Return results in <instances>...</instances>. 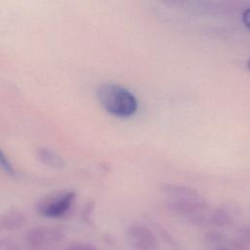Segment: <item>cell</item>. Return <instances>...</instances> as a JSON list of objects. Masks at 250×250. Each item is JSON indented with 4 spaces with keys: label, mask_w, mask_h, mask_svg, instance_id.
<instances>
[{
    "label": "cell",
    "mask_w": 250,
    "mask_h": 250,
    "mask_svg": "<svg viewBox=\"0 0 250 250\" xmlns=\"http://www.w3.org/2000/svg\"><path fill=\"white\" fill-rule=\"evenodd\" d=\"M75 198L73 190H63L43 198L37 205L38 212L47 218H60L71 207Z\"/></svg>",
    "instance_id": "obj_3"
},
{
    "label": "cell",
    "mask_w": 250,
    "mask_h": 250,
    "mask_svg": "<svg viewBox=\"0 0 250 250\" xmlns=\"http://www.w3.org/2000/svg\"><path fill=\"white\" fill-rule=\"evenodd\" d=\"M247 67H248V69H249V71H250V59H249L248 62H247Z\"/></svg>",
    "instance_id": "obj_12"
},
{
    "label": "cell",
    "mask_w": 250,
    "mask_h": 250,
    "mask_svg": "<svg viewBox=\"0 0 250 250\" xmlns=\"http://www.w3.org/2000/svg\"><path fill=\"white\" fill-rule=\"evenodd\" d=\"M62 233L59 229L54 228H36L26 233L25 239L29 246L37 248L48 245L52 242L62 239Z\"/></svg>",
    "instance_id": "obj_5"
},
{
    "label": "cell",
    "mask_w": 250,
    "mask_h": 250,
    "mask_svg": "<svg viewBox=\"0 0 250 250\" xmlns=\"http://www.w3.org/2000/svg\"><path fill=\"white\" fill-rule=\"evenodd\" d=\"M38 159L44 164L54 169H61L64 167L63 159L55 151L48 147H40L37 152Z\"/></svg>",
    "instance_id": "obj_7"
},
{
    "label": "cell",
    "mask_w": 250,
    "mask_h": 250,
    "mask_svg": "<svg viewBox=\"0 0 250 250\" xmlns=\"http://www.w3.org/2000/svg\"><path fill=\"white\" fill-rule=\"evenodd\" d=\"M26 222V218L21 212L10 211L0 217V228L15 230L21 229Z\"/></svg>",
    "instance_id": "obj_6"
},
{
    "label": "cell",
    "mask_w": 250,
    "mask_h": 250,
    "mask_svg": "<svg viewBox=\"0 0 250 250\" xmlns=\"http://www.w3.org/2000/svg\"><path fill=\"white\" fill-rule=\"evenodd\" d=\"M244 236L248 241H250V228L244 231Z\"/></svg>",
    "instance_id": "obj_11"
},
{
    "label": "cell",
    "mask_w": 250,
    "mask_h": 250,
    "mask_svg": "<svg viewBox=\"0 0 250 250\" xmlns=\"http://www.w3.org/2000/svg\"><path fill=\"white\" fill-rule=\"evenodd\" d=\"M241 20H242L243 23L245 24V26L250 29V7L247 8V9H245V10L243 11Z\"/></svg>",
    "instance_id": "obj_10"
},
{
    "label": "cell",
    "mask_w": 250,
    "mask_h": 250,
    "mask_svg": "<svg viewBox=\"0 0 250 250\" xmlns=\"http://www.w3.org/2000/svg\"><path fill=\"white\" fill-rule=\"evenodd\" d=\"M129 242L136 250H159V242L154 233L146 226L135 224L128 228Z\"/></svg>",
    "instance_id": "obj_4"
},
{
    "label": "cell",
    "mask_w": 250,
    "mask_h": 250,
    "mask_svg": "<svg viewBox=\"0 0 250 250\" xmlns=\"http://www.w3.org/2000/svg\"><path fill=\"white\" fill-rule=\"evenodd\" d=\"M97 98L112 115L129 117L138 109V100L129 90L115 83H104L97 89Z\"/></svg>",
    "instance_id": "obj_1"
},
{
    "label": "cell",
    "mask_w": 250,
    "mask_h": 250,
    "mask_svg": "<svg viewBox=\"0 0 250 250\" xmlns=\"http://www.w3.org/2000/svg\"><path fill=\"white\" fill-rule=\"evenodd\" d=\"M0 167L8 174L10 175H14L15 174V169L12 165V163L9 161V159L7 158V156L5 155V153H3V151L0 149Z\"/></svg>",
    "instance_id": "obj_8"
},
{
    "label": "cell",
    "mask_w": 250,
    "mask_h": 250,
    "mask_svg": "<svg viewBox=\"0 0 250 250\" xmlns=\"http://www.w3.org/2000/svg\"><path fill=\"white\" fill-rule=\"evenodd\" d=\"M224 250H226V249H224Z\"/></svg>",
    "instance_id": "obj_13"
},
{
    "label": "cell",
    "mask_w": 250,
    "mask_h": 250,
    "mask_svg": "<svg viewBox=\"0 0 250 250\" xmlns=\"http://www.w3.org/2000/svg\"><path fill=\"white\" fill-rule=\"evenodd\" d=\"M168 195L170 196L168 206L175 213L194 223H201L205 219V205L196 199L194 194H189L188 190L184 192L180 188H172Z\"/></svg>",
    "instance_id": "obj_2"
},
{
    "label": "cell",
    "mask_w": 250,
    "mask_h": 250,
    "mask_svg": "<svg viewBox=\"0 0 250 250\" xmlns=\"http://www.w3.org/2000/svg\"><path fill=\"white\" fill-rule=\"evenodd\" d=\"M66 250H98V249L92 244L77 242V243L70 244Z\"/></svg>",
    "instance_id": "obj_9"
}]
</instances>
